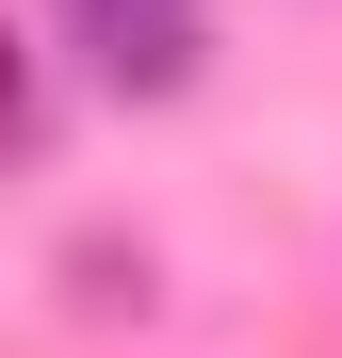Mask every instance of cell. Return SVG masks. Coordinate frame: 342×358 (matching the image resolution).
I'll return each instance as SVG.
<instances>
[{
	"mask_svg": "<svg viewBox=\"0 0 342 358\" xmlns=\"http://www.w3.org/2000/svg\"><path fill=\"white\" fill-rule=\"evenodd\" d=\"M49 33H66L82 82H114V98H180L196 49H212V0H49Z\"/></svg>",
	"mask_w": 342,
	"mask_h": 358,
	"instance_id": "6da1fadb",
	"label": "cell"
}]
</instances>
